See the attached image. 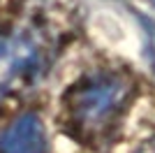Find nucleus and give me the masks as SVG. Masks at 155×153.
I'll return each mask as SVG.
<instances>
[{"label": "nucleus", "mask_w": 155, "mask_h": 153, "mask_svg": "<svg viewBox=\"0 0 155 153\" xmlns=\"http://www.w3.org/2000/svg\"><path fill=\"white\" fill-rule=\"evenodd\" d=\"M134 90L132 76L120 70L91 72L65 93L67 121L81 139H102L123 118Z\"/></svg>", "instance_id": "f257e3e1"}, {"label": "nucleus", "mask_w": 155, "mask_h": 153, "mask_svg": "<svg viewBox=\"0 0 155 153\" xmlns=\"http://www.w3.org/2000/svg\"><path fill=\"white\" fill-rule=\"evenodd\" d=\"M44 65V49L30 30L0 28V100L19 93L37 79Z\"/></svg>", "instance_id": "f03ea898"}, {"label": "nucleus", "mask_w": 155, "mask_h": 153, "mask_svg": "<svg viewBox=\"0 0 155 153\" xmlns=\"http://www.w3.org/2000/svg\"><path fill=\"white\" fill-rule=\"evenodd\" d=\"M0 153H46L44 125L35 114H23L0 132Z\"/></svg>", "instance_id": "7ed1b4c3"}, {"label": "nucleus", "mask_w": 155, "mask_h": 153, "mask_svg": "<svg viewBox=\"0 0 155 153\" xmlns=\"http://www.w3.org/2000/svg\"><path fill=\"white\" fill-rule=\"evenodd\" d=\"M134 153H155V139H148V141H143L141 146L137 148Z\"/></svg>", "instance_id": "20e7f679"}, {"label": "nucleus", "mask_w": 155, "mask_h": 153, "mask_svg": "<svg viewBox=\"0 0 155 153\" xmlns=\"http://www.w3.org/2000/svg\"><path fill=\"white\" fill-rule=\"evenodd\" d=\"M148 42H150V58H153V63H155V25L148 28Z\"/></svg>", "instance_id": "39448f33"}, {"label": "nucleus", "mask_w": 155, "mask_h": 153, "mask_svg": "<svg viewBox=\"0 0 155 153\" xmlns=\"http://www.w3.org/2000/svg\"><path fill=\"white\" fill-rule=\"evenodd\" d=\"M143 2H148V5L153 7V9H155V0H143Z\"/></svg>", "instance_id": "423d86ee"}]
</instances>
